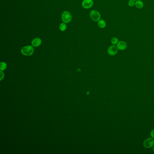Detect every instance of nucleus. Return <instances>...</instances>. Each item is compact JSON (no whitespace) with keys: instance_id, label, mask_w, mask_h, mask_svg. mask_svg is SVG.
Returning a JSON list of instances; mask_svg holds the SVG:
<instances>
[{"instance_id":"1","label":"nucleus","mask_w":154,"mask_h":154,"mask_svg":"<svg viewBox=\"0 0 154 154\" xmlns=\"http://www.w3.org/2000/svg\"><path fill=\"white\" fill-rule=\"evenodd\" d=\"M34 48L32 46H29L23 47L21 51L22 54L25 56H31L34 52Z\"/></svg>"},{"instance_id":"2","label":"nucleus","mask_w":154,"mask_h":154,"mask_svg":"<svg viewBox=\"0 0 154 154\" xmlns=\"http://www.w3.org/2000/svg\"><path fill=\"white\" fill-rule=\"evenodd\" d=\"M61 18L64 23H69L71 21L72 16L69 12L65 11L62 13Z\"/></svg>"},{"instance_id":"3","label":"nucleus","mask_w":154,"mask_h":154,"mask_svg":"<svg viewBox=\"0 0 154 154\" xmlns=\"http://www.w3.org/2000/svg\"><path fill=\"white\" fill-rule=\"evenodd\" d=\"M90 16L92 20L95 22L98 21L100 20L101 14L99 12L96 10H93L91 11Z\"/></svg>"},{"instance_id":"4","label":"nucleus","mask_w":154,"mask_h":154,"mask_svg":"<svg viewBox=\"0 0 154 154\" xmlns=\"http://www.w3.org/2000/svg\"><path fill=\"white\" fill-rule=\"evenodd\" d=\"M154 145V140L152 138H150L146 139L144 141L143 145L145 148H151Z\"/></svg>"},{"instance_id":"5","label":"nucleus","mask_w":154,"mask_h":154,"mask_svg":"<svg viewBox=\"0 0 154 154\" xmlns=\"http://www.w3.org/2000/svg\"><path fill=\"white\" fill-rule=\"evenodd\" d=\"M93 0H84L82 3V6L85 9L90 8L93 6Z\"/></svg>"},{"instance_id":"6","label":"nucleus","mask_w":154,"mask_h":154,"mask_svg":"<svg viewBox=\"0 0 154 154\" xmlns=\"http://www.w3.org/2000/svg\"><path fill=\"white\" fill-rule=\"evenodd\" d=\"M118 49L117 47L115 45L111 46L108 49L107 52L109 55L111 56H113L117 53Z\"/></svg>"},{"instance_id":"7","label":"nucleus","mask_w":154,"mask_h":154,"mask_svg":"<svg viewBox=\"0 0 154 154\" xmlns=\"http://www.w3.org/2000/svg\"><path fill=\"white\" fill-rule=\"evenodd\" d=\"M118 49L121 50H125L127 47L126 43L123 41H119L117 45Z\"/></svg>"},{"instance_id":"8","label":"nucleus","mask_w":154,"mask_h":154,"mask_svg":"<svg viewBox=\"0 0 154 154\" xmlns=\"http://www.w3.org/2000/svg\"><path fill=\"white\" fill-rule=\"evenodd\" d=\"M42 42V41L40 38H37L34 39L32 40V45L33 47H39L41 45Z\"/></svg>"},{"instance_id":"9","label":"nucleus","mask_w":154,"mask_h":154,"mask_svg":"<svg viewBox=\"0 0 154 154\" xmlns=\"http://www.w3.org/2000/svg\"><path fill=\"white\" fill-rule=\"evenodd\" d=\"M135 5L138 9H141L143 7L144 4L143 2L140 0H138L135 2Z\"/></svg>"},{"instance_id":"10","label":"nucleus","mask_w":154,"mask_h":154,"mask_svg":"<svg viewBox=\"0 0 154 154\" xmlns=\"http://www.w3.org/2000/svg\"><path fill=\"white\" fill-rule=\"evenodd\" d=\"M98 25L99 28H103L106 26V22L104 20H100L98 23Z\"/></svg>"},{"instance_id":"11","label":"nucleus","mask_w":154,"mask_h":154,"mask_svg":"<svg viewBox=\"0 0 154 154\" xmlns=\"http://www.w3.org/2000/svg\"><path fill=\"white\" fill-rule=\"evenodd\" d=\"M7 67V65L6 63L4 62H1L0 64V70L4 71L6 69Z\"/></svg>"},{"instance_id":"12","label":"nucleus","mask_w":154,"mask_h":154,"mask_svg":"<svg viewBox=\"0 0 154 154\" xmlns=\"http://www.w3.org/2000/svg\"><path fill=\"white\" fill-rule=\"evenodd\" d=\"M59 29L61 31H65L67 29V25L65 23H62L60 24Z\"/></svg>"},{"instance_id":"13","label":"nucleus","mask_w":154,"mask_h":154,"mask_svg":"<svg viewBox=\"0 0 154 154\" xmlns=\"http://www.w3.org/2000/svg\"><path fill=\"white\" fill-rule=\"evenodd\" d=\"M111 42L112 44L113 45H116L117 44L118 42V40L117 38L116 37H113L112 38L111 40Z\"/></svg>"},{"instance_id":"14","label":"nucleus","mask_w":154,"mask_h":154,"mask_svg":"<svg viewBox=\"0 0 154 154\" xmlns=\"http://www.w3.org/2000/svg\"><path fill=\"white\" fill-rule=\"evenodd\" d=\"M128 5L130 7H133L134 6L135 4V2L133 0H130L128 2Z\"/></svg>"},{"instance_id":"15","label":"nucleus","mask_w":154,"mask_h":154,"mask_svg":"<svg viewBox=\"0 0 154 154\" xmlns=\"http://www.w3.org/2000/svg\"><path fill=\"white\" fill-rule=\"evenodd\" d=\"M0 80L1 81L3 78H4V73L1 70L0 71Z\"/></svg>"},{"instance_id":"16","label":"nucleus","mask_w":154,"mask_h":154,"mask_svg":"<svg viewBox=\"0 0 154 154\" xmlns=\"http://www.w3.org/2000/svg\"><path fill=\"white\" fill-rule=\"evenodd\" d=\"M150 135H151L152 137L154 138V129L151 131V133H150Z\"/></svg>"},{"instance_id":"17","label":"nucleus","mask_w":154,"mask_h":154,"mask_svg":"<svg viewBox=\"0 0 154 154\" xmlns=\"http://www.w3.org/2000/svg\"><path fill=\"white\" fill-rule=\"evenodd\" d=\"M153 151L154 152V145L153 147Z\"/></svg>"},{"instance_id":"18","label":"nucleus","mask_w":154,"mask_h":154,"mask_svg":"<svg viewBox=\"0 0 154 154\" xmlns=\"http://www.w3.org/2000/svg\"><path fill=\"white\" fill-rule=\"evenodd\" d=\"M133 0L135 1H137L138 0Z\"/></svg>"}]
</instances>
